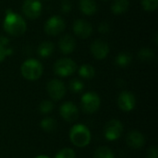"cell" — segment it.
I'll return each mask as SVG.
<instances>
[{"instance_id":"6da1fadb","label":"cell","mask_w":158,"mask_h":158,"mask_svg":"<svg viewBox=\"0 0 158 158\" xmlns=\"http://www.w3.org/2000/svg\"><path fill=\"white\" fill-rule=\"evenodd\" d=\"M3 28L8 35L19 37L25 33L27 23L20 15L13 12L11 9H7L3 21Z\"/></svg>"},{"instance_id":"7a4b0ae2","label":"cell","mask_w":158,"mask_h":158,"mask_svg":"<svg viewBox=\"0 0 158 158\" xmlns=\"http://www.w3.org/2000/svg\"><path fill=\"white\" fill-rule=\"evenodd\" d=\"M90 130L83 124L74 125L69 131L70 142L77 147H85L91 142Z\"/></svg>"},{"instance_id":"3957f363","label":"cell","mask_w":158,"mask_h":158,"mask_svg":"<svg viewBox=\"0 0 158 158\" xmlns=\"http://www.w3.org/2000/svg\"><path fill=\"white\" fill-rule=\"evenodd\" d=\"M21 75L28 81H36L43 74V65L34 58L25 60L20 68Z\"/></svg>"},{"instance_id":"277c9868","label":"cell","mask_w":158,"mask_h":158,"mask_svg":"<svg viewBox=\"0 0 158 158\" xmlns=\"http://www.w3.org/2000/svg\"><path fill=\"white\" fill-rule=\"evenodd\" d=\"M77 70V64L74 60L69 57L59 58L54 65V71L57 76L68 77L72 75Z\"/></svg>"},{"instance_id":"5b68a950","label":"cell","mask_w":158,"mask_h":158,"mask_svg":"<svg viewBox=\"0 0 158 158\" xmlns=\"http://www.w3.org/2000/svg\"><path fill=\"white\" fill-rule=\"evenodd\" d=\"M65 29V20L60 16H52L45 21L44 25V32L49 36H57L61 34Z\"/></svg>"},{"instance_id":"8992f818","label":"cell","mask_w":158,"mask_h":158,"mask_svg":"<svg viewBox=\"0 0 158 158\" xmlns=\"http://www.w3.org/2000/svg\"><path fill=\"white\" fill-rule=\"evenodd\" d=\"M100 104H101V100L96 93L88 92L81 96V108L82 111L87 114H93L96 112L100 107Z\"/></svg>"},{"instance_id":"52a82bcc","label":"cell","mask_w":158,"mask_h":158,"mask_svg":"<svg viewBox=\"0 0 158 158\" xmlns=\"http://www.w3.org/2000/svg\"><path fill=\"white\" fill-rule=\"evenodd\" d=\"M43 6L39 0H24L22 4V14L29 19H36L42 13Z\"/></svg>"},{"instance_id":"ba28073f","label":"cell","mask_w":158,"mask_h":158,"mask_svg":"<svg viewBox=\"0 0 158 158\" xmlns=\"http://www.w3.org/2000/svg\"><path fill=\"white\" fill-rule=\"evenodd\" d=\"M123 132V125L118 119L109 120L104 129V135L108 141L118 140Z\"/></svg>"},{"instance_id":"9c48e42d","label":"cell","mask_w":158,"mask_h":158,"mask_svg":"<svg viewBox=\"0 0 158 158\" xmlns=\"http://www.w3.org/2000/svg\"><path fill=\"white\" fill-rule=\"evenodd\" d=\"M46 90L49 96L56 101L62 99L65 96L67 91L65 84L61 81L56 79H53L49 81V82L46 85Z\"/></svg>"},{"instance_id":"30bf717a","label":"cell","mask_w":158,"mask_h":158,"mask_svg":"<svg viewBox=\"0 0 158 158\" xmlns=\"http://www.w3.org/2000/svg\"><path fill=\"white\" fill-rule=\"evenodd\" d=\"M91 53L95 59L102 60L109 54V45L103 39H96L91 44Z\"/></svg>"},{"instance_id":"8fae6325","label":"cell","mask_w":158,"mask_h":158,"mask_svg":"<svg viewBox=\"0 0 158 158\" xmlns=\"http://www.w3.org/2000/svg\"><path fill=\"white\" fill-rule=\"evenodd\" d=\"M59 114L67 122H74L79 118L78 107L71 102H66L60 106Z\"/></svg>"},{"instance_id":"7c38bea8","label":"cell","mask_w":158,"mask_h":158,"mask_svg":"<svg viewBox=\"0 0 158 158\" xmlns=\"http://www.w3.org/2000/svg\"><path fill=\"white\" fill-rule=\"evenodd\" d=\"M73 32L81 39H87L93 33V26L84 19H76L73 23Z\"/></svg>"},{"instance_id":"4fadbf2b","label":"cell","mask_w":158,"mask_h":158,"mask_svg":"<svg viewBox=\"0 0 158 158\" xmlns=\"http://www.w3.org/2000/svg\"><path fill=\"white\" fill-rule=\"evenodd\" d=\"M118 105L121 110L125 112H130L135 107L136 105L135 96L131 92H127V91L121 92L118 98Z\"/></svg>"},{"instance_id":"5bb4252c","label":"cell","mask_w":158,"mask_h":158,"mask_svg":"<svg viewBox=\"0 0 158 158\" xmlns=\"http://www.w3.org/2000/svg\"><path fill=\"white\" fill-rule=\"evenodd\" d=\"M126 142L130 147L133 149H140L144 145L145 138L143 133L136 131H132L130 133H128L126 137Z\"/></svg>"},{"instance_id":"9a60e30c","label":"cell","mask_w":158,"mask_h":158,"mask_svg":"<svg viewBox=\"0 0 158 158\" xmlns=\"http://www.w3.org/2000/svg\"><path fill=\"white\" fill-rule=\"evenodd\" d=\"M58 46L62 54L69 55V54H71L75 50L76 41L71 35L66 34L63 37H61V39L59 40Z\"/></svg>"},{"instance_id":"2e32d148","label":"cell","mask_w":158,"mask_h":158,"mask_svg":"<svg viewBox=\"0 0 158 158\" xmlns=\"http://www.w3.org/2000/svg\"><path fill=\"white\" fill-rule=\"evenodd\" d=\"M79 7L86 16H92L97 11V4L95 0H80Z\"/></svg>"},{"instance_id":"e0dca14e","label":"cell","mask_w":158,"mask_h":158,"mask_svg":"<svg viewBox=\"0 0 158 158\" xmlns=\"http://www.w3.org/2000/svg\"><path fill=\"white\" fill-rule=\"evenodd\" d=\"M55 50V44L51 41H44L42 42L38 48H37V54L39 56L43 58L49 57Z\"/></svg>"},{"instance_id":"ac0fdd59","label":"cell","mask_w":158,"mask_h":158,"mask_svg":"<svg viewBox=\"0 0 158 158\" xmlns=\"http://www.w3.org/2000/svg\"><path fill=\"white\" fill-rule=\"evenodd\" d=\"M130 7V0H114L111 5V11L115 15L125 13Z\"/></svg>"},{"instance_id":"d6986e66","label":"cell","mask_w":158,"mask_h":158,"mask_svg":"<svg viewBox=\"0 0 158 158\" xmlns=\"http://www.w3.org/2000/svg\"><path fill=\"white\" fill-rule=\"evenodd\" d=\"M13 49L9 47V40L6 36L0 35V62H2L6 56L12 55Z\"/></svg>"},{"instance_id":"ffe728a7","label":"cell","mask_w":158,"mask_h":158,"mask_svg":"<svg viewBox=\"0 0 158 158\" xmlns=\"http://www.w3.org/2000/svg\"><path fill=\"white\" fill-rule=\"evenodd\" d=\"M132 61V56L131 54L126 53V52H122L119 53L115 59V63L117 66L120 67V68H126L128 67Z\"/></svg>"},{"instance_id":"44dd1931","label":"cell","mask_w":158,"mask_h":158,"mask_svg":"<svg viewBox=\"0 0 158 158\" xmlns=\"http://www.w3.org/2000/svg\"><path fill=\"white\" fill-rule=\"evenodd\" d=\"M40 126L43 129V131H44L45 132H54L56 130L57 123L55 118L47 117V118H44L40 122Z\"/></svg>"},{"instance_id":"7402d4cb","label":"cell","mask_w":158,"mask_h":158,"mask_svg":"<svg viewBox=\"0 0 158 158\" xmlns=\"http://www.w3.org/2000/svg\"><path fill=\"white\" fill-rule=\"evenodd\" d=\"M79 75L86 80H91L95 76V69L92 65L84 64L79 69Z\"/></svg>"},{"instance_id":"603a6c76","label":"cell","mask_w":158,"mask_h":158,"mask_svg":"<svg viewBox=\"0 0 158 158\" xmlns=\"http://www.w3.org/2000/svg\"><path fill=\"white\" fill-rule=\"evenodd\" d=\"M155 56H156L155 52L152 49L147 48V47L140 49V51L138 53V57L143 62H150V61L154 60Z\"/></svg>"},{"instance_id":"cb8c5ba5","label":"cell","mask_w":158,"mask_h":158,"mask_svg":"<svg viewBox=\"0 0 158 158\" xmlns=\"http://www.w3.org/2000/svg\"><path fill=\"white\" fill-rule=\"evenodd\" d=\"M94 158H115L113 151L106 146H101L98 147L94 155Z\"/></svg>"},{"instance_id":"d4e9b609","label":"cell","mask_w":158,"mask_h":158,"mask_svg":"<svg viewBox=\"0 0 158 158\" xmlns=\"http://www.w3.org/2000/svg\"><path fill=\"white\" fill-rule=\"evenodd\" d=\"M69 88L72 93H81L84 88V84L78 79H72L69 83Z\"/></svg>"},{"instance_id":"484cf974","label":"cell","mask_w":158,"mask_h":158,"mask_svg":"<svg viewBox=\"0 0 158 158\" xmlns=\"http://www.w3.org/2000/svg\"><path fill=\"white\" fill-rule=\"evenodd\" d=\"M141 4L146 11H155L158 7V0H141Z\"/></svg>"},{"instance_id":"4316f807","label":"cell","mask_w":158,"mask_h":158,"mask_svg":"<svg viewBox=\"0 0 158 158\" xmlns=\"http://www.w3.org/2000/svg\"><path fill=\"white\" fill-rule=\"evenodd\" d=\"M54 109V104L50 100H44L39 105V110L42 114H48Z\"/></svg>"},{"instance_id":"83f0119b","label":"cell","mask_w":158,"mask_h":158,"mask_svg":"<svg viewBox=\"0 0 158 158\" xmlns=\"http://www.w3.org/2000/svg\"><path fill=\"white\" fill-rule=\"evenodd\" d=\"M75 156L76 154L71 148H64L56 155L55 158H75Z\"/></svg>"},{"instance_id":"f1b7e54d","label":"cell","mask_w":158,"mask_h":158,"mask_svg":"<svg viewBox=\"0 0 158 158\" xmlns=\"http://www.w3.org/2000/svg\"><path fill=\"white\" fill-rule=\"evenodd\" d=\"M72 9V2L71 0H62L61 1V10L64 13H68Z\"/></svg>"},{"instance_id":"f546056e","label":"cell","mask_w":158,"mask_h":158,"mask_svg":"<svg viewBox=\"0 0 158 158\" xmlns=\"http://www.w3.org/2000/svg\"><path fill=\"white\" fill-rule=\"evenodd\" d=\"M110 31V25L107 21H103L98 25V31L101 33H107Z\"/></svg>"},{"instance_id":"4dcf8cb0","label":"cell","mask_w":158,"mask_h":158,"mask_svg":"<svg viewBox=\"0 0 158 158\" xmlns=\"http://www.w3.org/2000/svg\"><path fill=\"white\" fill-rule=\"evenodd\" d=\"M146 158H158V149L156 146H152L148 149Z\"/></svg>"},{"instance_id":"1f68e13d","label":"cell","mask_w":158,"mask_h":158,"mask_svg":"<svg viewBox=\"0 0 158 158\" xmlns=\"http://www.w3.org/2000/svg\"><path fill=\"white\" fill-rule=\"evenodd\" d=\"M34 158H49V157H48V156H46L41 155V156H35Z\"/></svg>"},{"instance_id":"d6a6232c","label":"cell","mask_w":158,"mask_h":158,"mask_svg":"<svg viewBox=\"0 0 158 158\" xmlns=\"http://www.w3.org/2000/svg\"><path fill=\"white\" fill-rule=\"evenodd\" d=\"M101 1H106V0H101Z\"/></svg>"}]
</instances>
